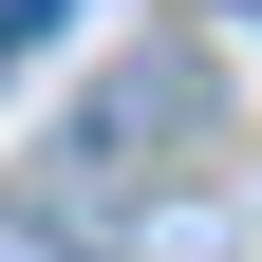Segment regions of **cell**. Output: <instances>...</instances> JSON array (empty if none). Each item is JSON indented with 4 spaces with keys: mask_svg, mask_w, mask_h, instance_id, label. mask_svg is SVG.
Listing matches in <instances>:
<instances>
[{
    "mask_svg": "<svg viewBox=\"0 0 262 262\" xmlns=\"http://www.w3.org/2000/svg\"><path fill=\"white\" fill-rule=\"evenodd\" d=\"M38 19H56V0H0V56H19V38H38Z\"/></svg>",
    "mask_w": 262,
    "mask_h": 262,
    "instance_id": "cell-1",
    "label": "cell"
}]
</instances>
